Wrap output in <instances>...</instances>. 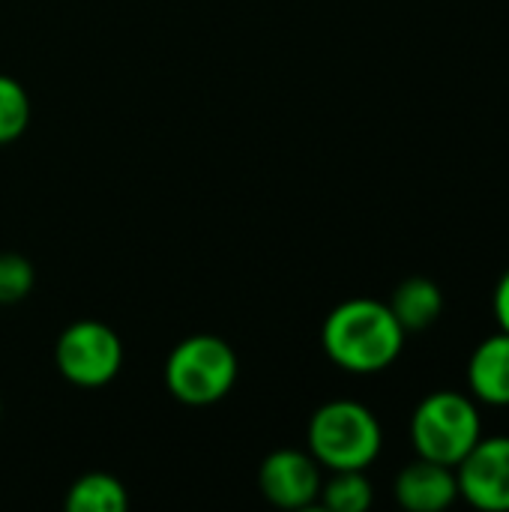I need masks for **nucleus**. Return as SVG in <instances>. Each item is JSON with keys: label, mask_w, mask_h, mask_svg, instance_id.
Instances as JSON below:
<instances>
[{"label": "nucleus", "mask_w": 509, "mask_h": 512, "mask_svg": "<svg viewBox=\"0 0 509 512\" xmlns=\"http://www.w3.org/2000/svg\"><path fill=\"white\" fill-rule=\"evenodd\" d=\"M393 495L399 507L408 512H441L459 501V480L456 468L429 462V459H414L405 465L393 483Z\"/></svg>", "instance_id": "8"}, {"label": "nucleus", "mask_w": 509, "mask_h": 512, "mask_svg": "<svg viewBox=\"0 0 509 512\" xmlns=\"http://www.w3.org/2000/svg\"><path fill=\"white\" fill-rule=\"evenodd\" d=\"M237 375V351L213 333H195L180 339L162 369V381L171 399L189 408H210L222 402L234 390Z\"/></svg>", "instance_id": "3"}, {"label": "nucleus", "mask_w": 509, "mask_h": 512, "mask_svg": "<svg viewBox=\"0 0 509 512\" xmlns=\"http://www.w3.org/2000/svg\"><path fill=\"white\" fill-rule=\"evenodd\" d=\"M405 336L387 303L351 297L324 318L321 348L327 360L348 375H378L399 360Z\"/></svg>", "instance_id": "1"}, {"label": "nucleus", "mask_w": 509, "mask_h": 512, "mask_svg": "<svg viewBox=\"0 0 509 512\" xmlns=\"http://www.w3.org/2000/svg\"><path fill=\"white\" fill-rule=\"evenodd\" d=\"M471 396L483 405H509V333H495L483 339L468 360Z\"/></svg>", "instance_id": "9"}, {"label": "nucleus", "mask_w": 509, "mask_h": 512, "mask_svg": "<svg viewBox=\"0 0 509 512\" xmlns=\"http://www.w3.org/2000/svg\"><path fill=\"white\" fill-rule=\"evenodd\" d=\"M0 420H3V399H0Z\"/></svg>", "instance_id": "16"}, {"label": "nucleus", "mask_w": 509, "mask_h": 512, "mask_svg": "<svg viewBox=\"0 0 509 512\" xmlns=\"http://www.w3.org/2000/svg\"><path fill=\"white\" fill-rule=\"evenodd\" d=\"M480 438L483 420L474 396L435 390L411 414V444L420 459L456 468Z\"/></svg>", "instance_id": "4"}, {"label": "nucleus", "mask_w": 509, "mask_h": 512, "mask_svg": "<svg viewBox=\"0 0 509 512\" xmlns=\"http://www.w3.org/2000/svg\"><path fill=\"white\" fill-rule=\"evenodd\" d=\"M459 498L486 512H509V435L480 438L456 465Z\"/></svg>", "instance_id": "7"}, {"label": "nucleus", "mask_w": 509, "mask_h": 512, "mask_svg": "<svg viewBox=\"0 0 509 512\" xmlns=\"http://www.w3.org/2000/svg\"><path fill=\"white\" fill-rule=\"evenodd\" d=\"M66 512H126L129 510V492L126 486L105 471L81 474L63 498Z\"/></svg>", "instance_id": "11"}, {"label": "nucleus", "mask_w": 509, "mask_h": 512, "mask_svg": "<svg viewBox=\"0 0 509 512\" xmlns=\"http://www.w3.org/2000/svg\"><path fill=\"white\" fill-rule=\"evenodd\" d=\"M375 501V489L366 471H330L321 486L318 504L330 512H366Z\"/></svg>", "instance_id": "12"}, {"label": "nucleus", "mask_w": 509, "mask_h": 512, "mask_svg": "<svg viewBox=\"0 0 509 512\" xmlns=\"http://www.w3.org/2000/svg\"><path fill=\"white\" fill-rule=\"evenodd\" d=\"M36 285L33 264L18 252H0V306H18Z\"/></svg>", "instance_id": "14"}, {"label": "nucleus", "mask_w": 509, "mask_h": 512, "mask_svg": "<svg viewBox=\"0 0 509 512\" xmlns=\"http://www.w3.org/2000/svg\"><path fill=\"white\" fill-rule=\"evenodd\" d=\"M492 309H495V318H498V327L509 333V270L498 279L495 285V297H492Z\"/></svg>", "instance_id": "15"}, {"label": "nucleus", "mask_w": 509, "mask_h": 512, "mask_svg": "<svg viewBox=\"0 0 509 512\" xmlns=\"http://www.w3.org/2000/svg\"><path fill=\"white\" fill-rule=\"evenodd\" d=\"M123 339L114 327L96 318L72 321L54 345V366L72 387L99 390L123 369Z\"/></svg>", "instance_id": "5"}, {"label": "nucleus", "mask_w": 509, "mask_h": 512, "mask_svg": "<svg viewBox=\"0 0 509 512\" xmlns=\"http://www.w3.org/2000/svg\"><path fill=\"white\" fill-rule=\"evenodd\" d=\"M33 117V105H30V93L27 87L0 72V144H12L18 141Z\"/></svg>", "instance_id": "13"}, {"label": "nucleus", "mask_w": 509, "mask_h": 512, "mask_svg": "<svg viewBox=\"0 0 509 512\" xmlns=\"http://www.w3.org/2000/svg\"><path fill=\"white\" fill-rule=\"evenodd\" d=\"M381 447L384 429L363 402L333 399L309 417L306 450L324 471H366Z\"/></svg>", "instance_id": "2"}, {"label": "nucleus", "mask_w": 509, "mask_h": 512, "mask_svg": "<svg viewBox=\"0 0 509 512\" xmlns=\"http://www.w3.org/2000/svg\"><path fill=\"white\" fill-rule=\"evenodd\" d=\"M387 306H390V312L396 315V321L402 324L405 333H420V330H429L441 318L444 294L432 279L411 276L393 291Z\"/></svg>", "instance_id": "10"}, {"label": "nucleus", "mask_w": 509, "mask_h": 512, "mask_svg": "<svg viewBox=\"0 0 509 512\" xmlns=\"http://www.w3.org/2000/svg\"><path fill=\"white\" fill-rule=\"evenodd\" d=\"M324 468L312 459L309 450L282 447L273 450L258 468V489L267 504L276 510H309L321 498Z\"/></svg>", "instance_id": "6"}]
</instances>
